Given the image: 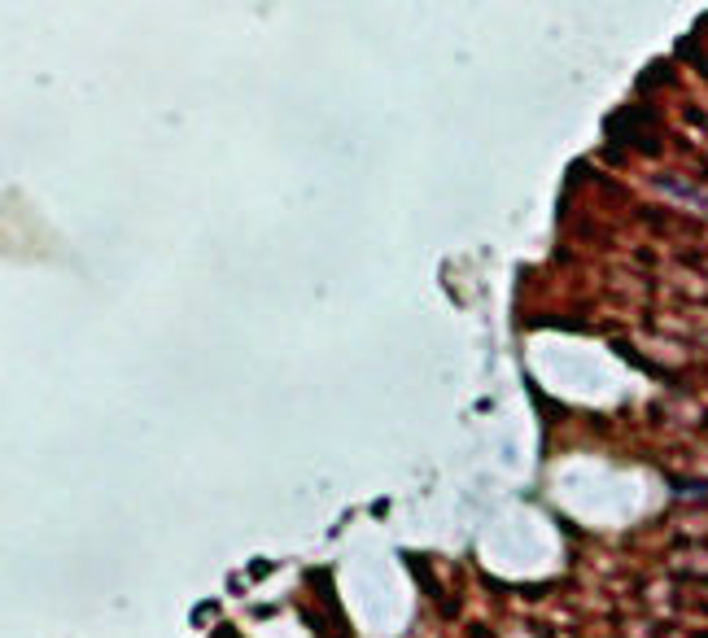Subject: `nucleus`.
Returning a JSON list of instances; mask_svg holds the SVG:
<instances>
[{
    "instance_id": "f257e3e1",
    "label": "nucleus",
    "mask_w": 708,
    "mask_h": 638,
    "mask_svg": "<svg viewBox=\"0 0 708 638\" xmlns=\"http://www.w3.org/2000/svg\"><path fill=\"white\" fill-rule=\"evenodd\" d=\"M651 123V114L647 110H621L617 118H612V136H621V140H629V144H639L643 153H656V149H661V136H656V132H643V127ZM656 127V123H651Z\"/></svg>"
}]
</instances>
